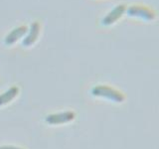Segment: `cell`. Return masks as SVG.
<instances>
[{
    "mask_svg": "<svg viewBox=\"0 0 159 149\" xmlns=\"http://www.w3.org/2000/svg\"><path fill=\"white\" fill-rule=\"evenodd\" d=\"M92 93L94 97H103L116 103H121L125 101V94L121 91L107 84H98L92 89Z\"/></svg>",
    "mask_w": 159,
    "mask_h": 149,
    "instance_id": "6da1fadb",
    "label": "cell"
},
{
    "mask_svg": "<svg viewBox=\"0 0 159 149\" xmlns=\"http://www.w3.org/2000/svg\"><path fill=\"white\" fill-rule=\"evenodd\" d=\"M127 13L129 16L141 18L144 20H147V21H150V20H153L155 18V13H154L152 9L145 6V5H140V4L131 5L128 8Z\"/></svg>",
    "mask_w": 159,
    "mask_h": 149,
    "instance_id": "7a4b0ae2",
    "label": "cell"
},
{
    "mask_svg": "<svg viewBox=\"0 0 159 149\" xmlns=\"http://www.w3.org/2000/svg\"><path fill=\"white\" fill-rule=\"evenodd\" d=\"M75 117H76V114L74 111H67L59 113L50 114L46 117V121L49 124H52V125H57V124H63L72 121L75 119Z\"/></svg>",
    "mask_w": 159,
    "mask_h": 149,
    "instance_id": "3957f363",
    "label": "cell"
},
{
    "mask_svg": "<svg viewBox=\"0 0 159 149\" xmlns=\"http://www.w3.org/2000/svg\"><path fill=\"white\" fill-rule=\"evenodd\" d=\"M125 11V5L119 4L116 7H114L111 12L107 13L102 19V25L104 26H111V25L114 24L117 20L122 16V14Z\"/></svg>",
    "mask_w": 159,
    "mask_h": 149,
    "instance_id": "277c9868",
    "label": "cell"
},
{
    "mask_svg": "<svg viewBox=\"0 0 159 149\" xmlns=\"http://www.w3.org/2000/svg\"><path fill=\"white\" fill-rule=\"evenodd\" d=\"M40 31H41V25L38 22H33L31 26L28 29L27 36L23 39V46L24 47H31L33 44L36 43V41L39 38Z\"/></svg>",
    "mask_w": 159,
    "mask_h": 149,
    "instance_id": "5b68a950",
    "label": "cell"
},
{
    "mask_svg": "<svg viewBox=\"0 0 159 149\" xmlns=\"http://www.w3.org/2000/svg\"><path fill=\"white\" fill-rule=\"evenodd\" d=\"M28 32V27L25 26V25H21V26L14 28L11 32H9L7 34V36L5 37L4 42L6 45L10 46V45L15 44L19 39H21L24 35H26Z\"/></svg>",
    "mask_w": 159,
    "mask_h": 149,
    "instance_id": "8992f818",
    "label": "cell"
},
{
    "mask_svg": "<svg viewBox=\"0 0 159 149\" xmlns=\"http://www.w3.org/2000/svg\"><path fill=\"white\" fill-rule=\"evenodd\" d=\"M19 93V88L16 87H12L9 89H7L6 92L0 94V106H4V104H7L16 97V96Z\"/></svg>",
    "mask_w": 159,
    "mask_h": 149,
    "instance_id": "52a82bcc",
    "label": "cell"
},
{
    "mask_svg": "<svg viewBox=\"0 0 159 149\" xmlns=\"http://www.w3.org/2000/svg\"><path fill=\"white\" fill-rule=\"evenodd\" d=\"M0 149H23V148L12 146V145H4V146H0Z\"/></svg>",
    "mask_w": 159,
    "mask_h": 149,
    "instance_id": "ba28073f",
    "label": "cell"
}]
</instances>
